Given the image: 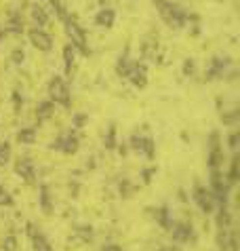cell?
<instances>
[{
	"mask_svg": "<svg viewBox=\"0 0 240 251\" xmlns=\"http://www.w3.org/2000/svg\"><path fill=\"white\" fill-rule=\"evenodd\" d=\"M116 72L124 78H129V82L137 89H144L147 85V68L145 64L139 61H131L129 57H120L116 64Z\"/></svg>",
	"mask_w": 240,
	"mask_h": 251,
	"instance_id": "cell-1",
	"label": "cell"
},
{
	"mask_svg": "<svg viewBox=\"0 0 240 251\" xmlns=\"http://www.w3.org/2000/svg\"><path fill=\"white\" fill-rule=\"evenodd\" d=\"M63 30H66L68 34V38H70V45H72L76 51L82 53V55H89L91 53V49L87 45V32H84V27L76 22L74 17H66L63 19Z\"/></svg>",
	"mask_w": 240,
	"mask_h": 251,
	"instance_id": "cell-2",
	"label": "cell"
},
{
	"mask_svg": "<svg viewBox=\"0 0 240 251\" xmlns=\"http://www.w3.org/2000/svg\"><path fill=\"white\" fill-rule=\"evenodd\" d=\"M48 100H51L55 106H63V108H70V101H72V93H70V87L68 82L61 78V76H53L48 80Z\"/></svg>",
	"mask_w": 240,
	"mask_h": 251,
	"instance_id": "cell-3",
	"label": "cell"
},
{
	"mask_svg": "<svg viewBox=\"0 0 240 251\" xmlns=\"http://www.w3.org/2000/svg\"><path fill=\"white\" fill-rule=\"evenodd\" d=\"M192 199H194V203L200 207V211L202 213H213L215 209H217V203H215V199H213V194H211V190L207 186H200V184H196L194 186V194H192Z\"/></svg>",
	"mask_w": 240,
	"mask_h": 251,
	"instance_id": "cell-4",
	"label": "cell"
},
{
	"mask_svg": "<svg viewBox=\"0 0 240 251\" xmlns=\"http://www.w3.org/2000/svg\"><path fill=\"white\" fill-rule=\"evenodd\" d=\"M78 146H80L78 135L72 133V131H66V133H61V135L51 144V148L63 152V154H76V152H78Z\"/></svg>",
	"mask_w": 240,
	"mask_h": 251,
	"instance_id": "cell-5",
	"label": "cell"
},
{
	"mask_svg": "<svg viewBox=\"0 0 240 251\" xmlns=\"http://www.w3.org/2000/svg\"><path fill=\"white\" fill-rule=\"evenodd\" d=\"M168 232H171V239L175 243H181V245L183 243H196V232L188 222H173Z\"/></svg>",
	"mask_w": 240,
	"mask_h": 251,
	"instance_id": "cell-6",
	"label": "cell"
},
{
	"mask_svg": "<svg viewBox=\"0 0 240 251\" xmlns=\"http://www.w3.org/2000/svg\"><path fill=\"white\" fill-rule=\"evenodd\" d=\"M27 38H30V43L34 49H38V51H51L53 49V38L51 34L45 32L42 27H32L30 32H27Z\"/></svg>",
	"mask_w": 240,
	"mask_h": 251,
	"instance_id": "cell-7",
	"label": "cell"
},
{
	"mask_svg": "<svg viewBox=\"0 0 240 251\" xmlns=\"http://www.w3.org/2000/svg\"><path fill=\"white\" fill-rule=\"evenodd\" d=\"M129 146H131V150H135V152H141V154H145L147 158H154V154H156V144H154V139L152 137H145V135H131L129 139Z\"/></svg>",
	"mask_w": 240,
	"mask_h": 251,
	"instance_id": "cell-8",
	"label": "cell"
},
{
	"mask_svg": "<svg viewBox=\"0 0 240 251\" xmlns=\"http://www.w3.org/2000/svg\"><path fill=\"white\" fill-rule=\"evenodd\" d=\"M15 173L17 176L24 179L25 184H36V167H34V163H32V158H27V156H24V158H19L17 163H15Z\"/></svg>",
	"mask_w": 240,
	"mask_h": 251,
	"instance_id": "cell-9",
	"label": "cell"
},
{
	"mask_svg": "<svg viewBox=\"0 0 240 251\" xmlns=\"http://www.w3.org/2000/svg\"><path fill=\"white\" fill-rule=\"evenodd\" d=\"M27 236H30V241H32L34 251H55V249H53V245L48 243V239L40 232V230H38L36 226L27 224Z\"/></svg>",
	"mask_w": 240,
	"mask_h": 251,
	"instance_id": "cell-10",
	"label": "cell"
},
{
	"mask_svg": "<svg viewBox=\"0 0 240 251\" xmlns=\"http://www.w3.org/2000/svg\"><path fill=\"white\" fill-rule=\"evenodd\" d=\"M228 66H230L228 57H213V61H211V68L207 70V78L209 80L221 78V76L225 74V70H228Z\"/></svg>",
	"mask_w": 240,
	"mask_h": 251,
	"instance_id": "cell-11",
	"label": "cell"
},
{
	"mask_svg": "<svg viewBox=\"0 0 240 251\" xmlns=\"http://www.w3.org/2000/svg\"><path fill=\"white\" fill-rule=\"evenodd\" d=\"M116 22V13L114 9H101L99 13L95 15V24L99 27H112Z\"/></svg>",
	"mask_w": 240,
	"mask_h": 251,
	"instance_id": "cell-12",
	"label": "cell"
},
{
	"mask_svg": "<svg viewBox=\"0 0 240 251\" xmlns=\"http://www.w3.org/2000/svg\"><path fill=\"white\" fill-rule=\"evenodd\" d=\"M55 114V103L51 100H45V101H40L38 103V108H36V118H38V123H45L48 121Z\"/></svg>",
	"mask_w": 240,
	"mask_h": 251,
	"instance_id": "cell-13",
	"label": "cell"
},
{
	"mask_svg": "<svg viewBox=\"0 0 240 251\" xmlns=\"http://www.w3.org/2000/svg\"><path fill=\"white\" fill-rule=\"evenodd\" d=\"M30 17H32V22L36 24L34 27H42V25L48 24V13H47V9H42L40 4L32 6V9H30Z\"/></svg>",
	"mask_w": 240,
	"mask_h": 251,
	"instance_id": "cell-14",
	"label": "cell"
},
{
	"mask_svg": "<svg viewBox=\"0 0 240 251\" xmlns=\"http://www.w3.org/2000/svg\"><path fill=\"white\" fill-rule=\"evenodd\" d=\"M76 49L72 47V45H66L63 47V66H66V72L70 74L72 72V68H74V64H76Z\"/></svg>",
	"mask_w": 240,
	"mask_h": 251,
	"instance_id": "cell-15",
	"label": "cell"
},
{
	"mask_svg": "<svg viewBox=\"0 0 240 251\" xmlns=\"http://www.w3.org/2000/svg\"><path fill=\"white\" fill-rule=\"evenodd\" d=\"M17 142L24 144V146H32L34 142H36V127H25L21 129L17 133Z\"/></svg>",
	"mask_w": 240,
	"mask_h": 251,
	"instance_id": "cell-16",
	"label": "cell"
},
{
	"mask_svg": "<svg viewBox=\"0 0 240 251\" xmlns=\"http://www.w3.org/2000/svg\"><path fill=\"white\" fill-rule=\"evenodd\" d=\"M40 207L47 215L53 213V203H51V194H48V188L47 186H40Z\"/></svg>",
	"mask_w": 240,
	"mask_h": 251,
	"instance_id": "cell-17",
	"label": "cell"
},
{
	"mask_svg": "<svg viewBox=\"0 0 240 251\" xmlns=\"http://www.w3.org/2000/svg\"><path fill=\"white\" fill-rule=\"evenodd\" d=\"M154 215H156L158 224H160L162 228H165V230H168V228H171L173 220L168 218V211H167V207H160V209H156V213H154Z\"/></svg>",
	"mask_w": 240,
	"mask_h": 251,
	"instance_id": "cell-18",
	"label": "cell"
},
{
	"mask_svg": "<svg viewBox=\"0 0 240 251\" xmlns=\"http://www.w3.org/2000/svg\"><path fill=\"white\" fill-rule=\"evenodd\" d=\"M11 154H13V150H11V144H9V142H0V167L9 165Z\"/></svg>",
	"mask_w": 240,
	"mask_h": 251,
	"instance_id": "cell-19",
	"label": "cell"
},
{
	"mask_svg": "<svg viewBox=\"0 0 240 251\" xmlns=\"http://www.w3.org/2000/svg\"><path fill=\"white\" fill-rule=\"evenodd\" d=\"M6 32H13V34H21V32H24V22H21L19 15H13V17H11Z\"/></svg>",
	"mask_w": 240,
	"mask_h": 251,
	"instance_id": "cell-20",
	"label": "cell"
},
{
	"mask_svg": "<svg viewBox=\"0 0 240 251\" xmlns=\"http://www.w3.org/2000/svg\"><path fill=\"white\" fill-rule=\"evenodd\" d=\"M51 6H53V11H55V15H57L61 22L68 17V11H66V4H63V0H51Z\"/></svg>",
	"mask_w": 240,
	"mask_h": 251,
	"instance_id": "cell-21",
	"label": "cell"
},
{
	"mask_svg": "<svg viewBox=\"0 0 240 251\" xmlns=\"http://www.w3.org/2000/svg\"><path fill=\"white\" fill-rule=\"evenodd\" d=\"M13 205H15V201H13L11 192L4 186H0V207H13Z\"/></svg>",
	"mask_w": 240,
	"mask_h": 251,
	"instance_id": "cell-22",
	"label": "cell"
},
{
	"mask_svg": "<svg viewBox=\"0 0 240 251\" xmlns=\"http://www.w3.org/2000/svg\"><path fill=\"white\" fill-rule=\"evenodd\" d=\"M2 251H17V236L15 234H6L2 241Z\"/></svg>",
	"mask_w": 240,
	"mask_h": 251,
	"instance_id": "cell-23",
	"label": "cell"
},
{
	"mask_svg": "<svg viewBox=\"0 0 240 251\" xmlns=\"http://www.w3.org/2000/svg\"><path fill=\"white\" fill-rule=\"evenodd\" d=\"M194 70H196V64H194V59H186V64H183V74H194Z\"/></svg>",
	"mask_w": 240,
	"mask_h": 251,
	"instance_id": "cell-24",
	"label": "cell"
},
{
	"mask_svg": "<svg viewBox=\"0 0 240 251\" xmlns=\"http://www.w3.org/2000/svg\"><path fill=\"white\" fill-rule=\"evenodd\" d=\"M114 135H116V129L114 127H112L110 129V133H108V137H105V146H108V148H114Z\"/></svg>",
	"mask_w": 240,
	"mask_h": 251,
	"instance_id": "cell-25",
	"label": "cell"
},
{
	"mask_svg": "<svg viewBox=\"0 0 240 251\" xmlns=\"http://www.w3.org/2000/svg\"><path fill=\"white\" fill-rule=\"evenodd\" d=\"M24 57H25V53L21 51V49H15V51H13V61H15V64H24Z\"/></svg>",
	"mask_w": 240,
	"mask_h": 251,
	"instance_id": "cell-26",
	"label": "cell"
},
{
	"mask_svg": "<svg viewBox=\"0 0 240 251\" xmlns=\"http://www.w3.org/2000/svg\"><path fill=\"white\" fill-rule=\"evenodd\" d=\"M228 142H230V148L236 152V150H238V133H232V135H230V139H228Z\"/></svg>",
	"mask_w": 240,
	"mask_h": 251,
	"instance_id": "cell-27",
	"label": "cell"
},
{
	"mask_svg": "<svg viewBox=\"0 0 240 251\" xmlns=\"http://www.w3.org/2000/svg\"><path fill=\"white\" fill-rule=\"evenodd\" d=\"M99 251H124V249L120 245H116V243H110V245H103Z\"/></svg>",
	"mask_w": 240,
	"mask_h": 251,
	"instance_id": "cell-28",
	"label": "cell"
},
{
	"mask_svg": "<svg viewBox=\"0 0 240 251\" xmlns=\"http://www.w3.org/2000/svg\"><path fill=\"white\" fill-rule=\"evenodd\" d=\"M160 251H177V249H160Z\"/></svg>",
	"mask_w": 240,
	"mask_h": 251,
	"instance_id": "cell-29",
	"label": "cell"
}]
</instances>
